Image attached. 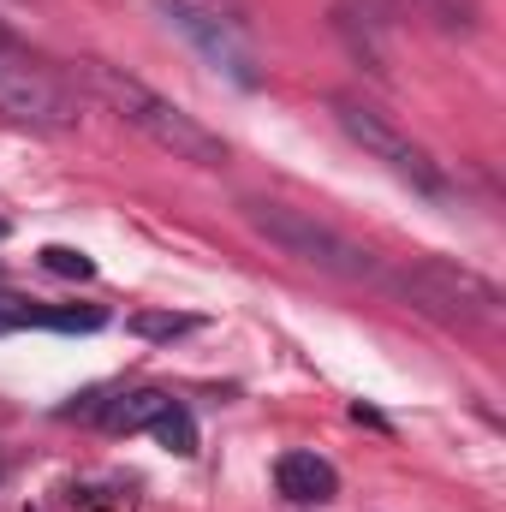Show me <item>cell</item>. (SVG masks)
Returning a JSON list of instances; mask_svg holds the SVG:
<instances>
[{
	"mask_svg": "<svg viewBox=\"0 0 506 512\" xmlns=\"http://www.w3.org/2000/svg\"><path fill=\"white\" fill-rule=\"evenodd\" d=\"M90 96H102L131 131H143L155 149H167L173 161H191V167H221L227 161V137L209 131L197 114H185L179 102H167L161 90H149L143 78H131L126 66H108V60H84L78 66Z\"/></svg>",
	"mask_w": 506,
	"mask_h": 512,
	"instance_id": "1",
	"label": "cell"
},
{
	"mask_svg": "<svg viewBox=\"0 0 506 512\" xmlns=\"http://www.w3.org/2000/svg\"><path fill=\"white\" fill-rule=\"evenodd\" d=\"M239 215H245V227H251L256 239H268L280 256H292V262H304L316 274H334V280H381L376 251L358 245V239H346L340 227L316 221L310 209H292V203H274V197H245Z\"/></svg>",
	"mask_w": 506,
	"mask_h": 512,
	"instance_id": "2",
	"label": "cell"
},
{
	"mask_svg": "<svg viewBox=\"0 0 506 512\" xmlns=\"http://www.w3.org/2000/svg\"><path fill=\"white\" fill-rule=\"evenodd\" d=\"M381 280H387L393 298H405L417 316H429L441 328L477 334V328L501 322V292L477 268H459V262H441V256H417V262H405V268H393Z\"/></svg>",
	"mask_w": 506,
	"mask_h": 512,
	"instance_id": "3",
	"label": "cell"
},
{
	"mask_svg": "<svg viewBox=\"0 0 506 512\" xmlns=\"http://www.w3.org/2000/svg\"><path fill=\"white\" fill-rule=\"evenodd\" d=\"M173 36H185L197 54H203V66H215L227 84H239V90H256L262 84V54H256L251 30L233 18V12H221V6H209V0H143Z\"/></svg>",
	"mask_w": 506,
	"mask_h": 512,
	"instance_id": "4",
	"label": "cell"
},
{
	"mask_svg": "<svg viewBox=\"0 0 506 512\" xmlns=\"http://www.w3.org/2000/svg\"><path fill=\"white\" fill-rule=\"evenodd\" d=\"M334 120H340V131H346L370 161H381L393 179H405L417 197H435V203H441V197H453V179L441 173V161H435L423 143H411L405 131L381 114L376 102H364V96H352V90H346V96H334Z\"/></svg>",
	"mask_w": 506,
	"mask_h": 512,
	"instance_id": "5",
	"label": "cell"
},
{
	"mask_svg": "<svg viewBox=\"0 0 506 512\" xmlns=\"http://www.w3.org/2000/svg\"><path fill=\"white\" fill-rule=\"evenodd\" d=\"M0 120L30 131H72L78 126V96L66 78H54L42 60H30L18 42L0 36Z\"/></svg>",
	"mask_w": 506,
	"mask_h": 512,
	"instance_id": "6",
	"label": "cell"
},
{
	"mask_svg": "<svg viewBox=\"0 0 506 512\" xmlns=\"http://www.w3.org/2000/svg\"><path fill=\"white\" fill-rule=\"evenodd\" d=\"M274 489L292 501V507H322L340 495V471L322 459V453H280L274 459Z\"/></svg>",
	"mask_w": 506,
	"mask_h": 512,
	"instance_id": "7",
	"label": "cell"
},
{
	"mask_svg": "<svg viewBox=\"0 0 506 512\" xmlns=\"http://www.w3.org/2000/svg\"><path fill=\"white\" fill-rule=\"evenodd\" d=\"M167 399H173V393H161V387L120 393V399H108V405H102V423H108L114 435H137V429H149V423H155V411H161Z\"/></svg>",
	"mask_w": 506,
	"mask_h": 512,
	"instance_id": "8",
	"label": "cell"
},
{
	"mask_svg": "<svg viewBox=\"0 0 506 512\" xmlns=\"http://www.w3.org/2000/svg\"><path fill=\"white\" fill-rule=\"evenodd\" d=\"M149 435L167 447V453H179V459H191L197 453V417L179 405V399H167L161 411H155V423H149Z\"/></svg>",
	"mask_w": 506,
	"mask_h": 512,
	"instance_id": "9",
	"label": "cell"
},
{
	"mask_svg": "<svg viewBox=\"0 0 506 512\" xmlns=\"http://www.w3.org/2000/svg\"><path fill=\"white\" fill-rule=\"evenodd\" d=\"M197 322L191 316H167V310H137L131 316V334L137 340H179V334H191Z\"/></svg>",
	"mask_w": 506,
	"mask_h": 512,
	"instance_id": "10",
	"label": "cell"
},
{
	"mask_svg": "<svg viewBox=\"0 0 506 512\" xmlns=\"http://www.w3.org/2000/svg\"><path fill=\"white\" fill-rule=\"evenodd\" d=\"M108 316L90 304V310H36V328H54V334H96Z\"/></svg>",
	"mask_w": 506,
	"mask_h": 512,
	"instance_id": "11",
	"label": "cell"
},
{
	"mask_svg": "<svg viewBox=\"0 0 506 512\" xmlns=\"http://www.w3.org/2000/svg\"><path fill=\"white\" fill-rule=\"evenodd\" d=\"M441 30H459V36H471L477 30V0H417Z\"/></svg>",
	"mask_w": 506,
	"mask_h": 512,
	"instance_id": "12",
	"label": "cell"
},
{
	"mask_svg": "<svg viewBox=\"0 0 506 512\" xmlns=\"http://www.w3.org/2000/svg\"><path fill=\"white\" fill-rule=\"evenodd\" d=\"M42 268L48 274H66V280H96V262L84 251H72V245H48L42 251Z\"/></svg>",
	"mask_w": 506,
	"mask_h": 512,
	"instance_id": "13",
	"label": "cell"
},
{
	"mask_svg": "<svg viewBox=\"0 0 506 512\" xmlns=\"http://www.w3.org/2000/svg\"><path fill=\"white\" fill-rule=\"evenodd\" d=\"M352 417H358V423H370V429H387V417H381V411H370V405H352Z\"/></svg>",
	"mask_w": 506,
	"mask_h": 512,
	"instance_id": "14",
	"label": "cell"
},
{
	"mask_svg": "<svg viewBox=\"0 0 506 512\" xmlns=\"http://www.w3.org/2000/svg\"><path fill=\"white\" fill-rule=\"evenodd\" d=\"M209 6H221V12H233V18L245 24V0H209Z\"/></svg>",
	"mask_w": 506,
	"mask_h": 512,
	"instance_id": "15",
	"label": "cell"
},
{
	"mask_svg": "<svg viewBox=\"0 0 506 512\" xmlns=\"http://www.w3.org/2000/svg\"><path fill=\"white\" fill-rule=\"evenodd\" d=\"M0 239H6V221H0Z\"/></svg>",
	"mask_w": 506,
	"mask_h": 512,
	"instance_id": "16",
	"label": "cell"
},
{
	"mask_svg": "<svg viewBox=\"0 0 506 512\" xmlns=\"http://www.w3.org/2000/svg\"><path fill=\"white\" fill-rule=\"evenodd\" d=\"M0 477H6V465H0Z\"/></svg>",
	"mask_w": 506,
	"mask_h": 512,
	"instance_id": "17",
	"label": "cell"
}]
</instances>
